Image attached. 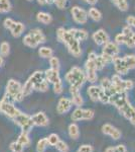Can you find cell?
Instances as JSON below:
<instances>
[{
  "label": "cell",
  "mask_w": 135,
  "mask_h": 152,
  "mask_svg": "<svg viewBox=\"0 0 135 152\" xmlns=\"http://www.w3.org/2000/svg\"><path fill=\"white\" fill-rule=\"evenodd\" d=\"M56 39L58 42L63 43L64 45L67 47L68 51L70 52L71 55H73L74 57L79 58L82 56L83 51L81 48L80 42L76 40L74 37L71 35L70 31L68 29L64 28H58L56 29Z\"/></svg>",
  "instance_id": "6da1fadb"
},
{
  "label": "cell",
  "mask_w": 135,
  "mask_h": 152,
  "mask_svg": "<svg viewBox=\"0 0 135 152\" xmlns=\"http://www.w3.org/2000/svg\"><path fill=\"white\" fill-rule=\"evenodd\" d=\"M65 79L70 84L71 87L77 88L79 90L84 85V83L87 81L85 71L81 69L80 67H78V66H74L66 73Z\"/></svg>",
  "instance_id": "7a4b0ae2"
},
{
  "label": "cell",
  "mask_w": 135,
  "mask_h": 152,
  "mask_svg": "<svg viewBox=\"0 0 135 152\" xmlns=\"http://www.w3.org/2000/svg\"><path fill=\"white\" fill-rule=\"evenodd\" d=\"M45 42H46V37L40 28L31 29L22 39L23 45L30 49L38 48V46L41 45V44H45Z\"/></svg>",
  "instance_id": "3957f363"
},
{
  "label": "cell",
  "mask_w": 135,
  "mask_h": 152,
  "mask_svg": "<svg viewBox=\"0 0 135 152\" xmlns=\"http://www.w3.org/2000/svg\"><path fill=\"white\" fill-rule=\"evenodd\" d=\"M4 96L12 102H22V99H24V95L22 92V85H21V83L15 79H9L6 84V90Z\"/></svg>",
  "instance_id": "277c9868"
},
{
  "label": "cell",
  "mask_w": 135,
  "mask_h": 152,
  "mask_svg": "<svg viewBox=\"0 0 135 152\" xmlns=\"http://www.w3.org/2000/svg\"><path fill=\"white\" fill-rule=\"evenodd\" d=\"M115 43L118 45H125L129 49L135 48V31L129 26H125L122 31L115 36Z\"/></svg>",
  "instance_id": "5b68a950"
},
{
  "label": "cell",
  "mask_w": 135,
  "mask_h": 152,
  "mask_svg": "<svg viewBox=\"0 0 135 152\" xmlns=\"http://www.w3.org/2000/svg\"><path fill=\"white\" fill-rule=\"evenodd\" d=\"M97 67H96L94 61V52H90L88 54V59L85 62V74L86 78L90 83H95L98 79Z\"/></svg>",
  "instance_id": "8992f818"
},
{
  "label": "cell",
  "mask_w": 135,
  "mask_h": 152,
  "mask_svg": "<svg viewBox=\"0 0 135 152\" xmlns=\"http://www.w3.org/2000/svg\"><path fill=\"white\" fill-rule=\"evenodd\" d=\"M102 53L101 55L103 56V58L105 59L107 64L112 63V60L115 57L119 55L120 53V47L117 43L115 42L109 41L107 44H105L104 46H102Z\"/></svg>",
  "instance_id": "52a82bcc"
},
{
  "label": "cell",
  "mask_w": 135,
  "mask_h": 152,
  "mask_svg": "<svg viewBox=\"0 0 135 152\" xmlns=\"http://www.w3.org/2000/svg\"><path fill=\"white\" fill-rule=\"evenodd\" d=\"M3 26L6 29H8L10 31L11 36L13 38H19L22 36V34L25 31V26L20 23V21H15L14 19L10 18H7L4 19Z\"/></svg>",
  "instance_id": "ba28073f"
},
{
  "label": "cell",
  "mask_w": 135,
  "mask_h": 152,
  "mask_svg": "<svg viewBox=\"0 0 135 152\" xmlns=\"http://www.w3.org/2000/svg\"><path fill=\"white\" fill-rule=\"evenodd\" d=\"M111 82L116 92H127L128 90H131L134 86L132 80H124L121 78V75L118 74H114L112 76Z\"/></svg>",
  "instance_id": "9c48e42d"
},
{
  "label": "cell",
  "mask_w": 135,
  "mask_h": 152,
  "mask_svg": "<svg viewBox=\"0 0 135 152\" xmlns=\"http://www.w3.org/2000/svg\"><path fill=\"white\" fill-rule=\"evenodd\" d=\"M0 113L11 118V119H13V118H15L21 114V112L13 104V102H10L9 99H7L5 96L0 102Z\"/></svg>",
  "instance_id": "30bf717a"
},
{
  "label": "cell",
  "mask_w": 135,
  "mask_h": 152,
  "mask_svg": "<svg viewBox=\"0 0 135 152\" xmlns=\"http://www.w3.org/2000/svg\"><path fill=\"white\" fill-rule=\"evenodd\" d=\"M71 15L73 20L78 24H86L88 21V11L85 8L75 5L71 8Z\"/></svg>",
  "instance_id": "8fae6325"
},
{
  "label": "cell",
  "mask_w": 135,
  "mask_h": 152,
  "mask_svg": "<svg viewBox=\"0 0 135 152\" xmlns=\"http://www.w3.org/2000/svg\"><path fill=\"white\" fill-rule=\"evenodd\" d=\"M13 121L15 122L18 126L21 127L22 132L27 133V134L34 126V123H33L32 119H31V116H28V115L23 114V113H21V114L18 115L17 117L13 118Z\"/></svg>",
  "instance_id": "7c38bea8"
},
{
  "label": "cell",
  "mask_w": 135,
  "mask_h": 152,
  "mask_svg": "<svg viewBox=\"0 0 135 152\" xmlns=\"http://www.w3.org/2000/svg\"><path fill=\"white\" fill-rule=\"evenodd\" d=\"M118 110H119L120 114H121L125 119L130 121L131 124L135 125V109L131 105L129 100L127 102H125L122 107H120Z\"/></svg>",
  "instance_id": "4fadbf2b"
},
{
  "label": "cell",
  "mask_w": 135,
  "mask_h": 152,
  "mask_svg": "<svg viewBox=\"0 0 135 152\" xmlns=\"http://www.w3.org/2000/svg\"><path fill=\"white\" fill-rule=\"evenodd\" d=\"M92 39L94 43L98 46H104L110 41V37L105 29L99 28L92 35Z\"/></svg>",
  "instance_id": "5bb4252c"
},
{
  "label": "cell",
  "mask_w": 135,
  "mask_h": 152,
  "mask_svg": "<svg viewBox=\"0 0 135 152\" xmlns=\"http://www.w3.org/2000/svg\"><path fill=\"white\" fill-rule=\"evenodd\" d=\"M112 63H113V65H114V69L116 71V74L125 75V74H127V72L129 71L128 67H127V65L125 64V62L122 57H119V56L115 57L112 60Z\"/></svg>",
  "instance_id": "9a60e30c"
},
{
  "label": "cell",
  "mask_w": 135,
  "mask_h": 152,
  "mask_svg": "<svg viewBox=\"0 0 135 152\" xmlns=\"http://www.w3.org/2000/svg\"><path fill=\"white\" fill-rule=\"evenodd\" d=\"M72 105L73 102L70 99H68V97H62V99H60L58 102V105H56V112L60 115L66 114V113H68L72 109Z\"/></svg>",
  "instance_id": "2e32d148"
},
{
  "label": "cell",
  "mask_w": 135,
  "mask_h": 152,
  "mask_svg": "<svg viewBox=\"0 0 135 152\" xmlns=\"http://www.w3.org/2000/svg\"><path fill=\"white\" fill-rule=\"evenodd\" d=\"M45 77L46 81L48 83H51V84H55V83L62 80L60 76V70L51 69V68L45 71Z\"/></svg>",
  "instance_id": "e0dca14e"
},
{
  "label": "cell",
  "mask_w": 135,
  "mask_h": 152,
  "mask_svg": "<svg viewBox=\"0 0 135 152\" xmlns=\"http://www.w3.org/2000/svg\"><path fill=\"white\" fill-rule=\"evenodd\" d=\"M70 31V34L72 35L76 40H78L81 43V42H84L89 38V34L86 29H83V28H70L68 29Z\"/></svg>",
  "instance_id": "ac0fdd59"
},
{
  "label": "cell",
  "mask_w": 135,
  "mask_h": 152,
  "mask_svg": "<svg viewBox=\"0 0 135 152\" xmlns=\"http://www.w3.org/2000/svg\"><path fill=\"white\" fill-rule=\"evenodd\" d=\"M102 132L105 135H109L110 137H112V138L115 139V140H117V139H119L120 137H121V132H120L118 129L115 128V127H113L112 125H110V124L103 125Z\"/></svg>",
  "instance_id": "d6986e66"
},
{
  "label": "cell",
  "mask_w": 135,
  "mask_h": 152,
  "mask_svg": "<svg viewBox=\"0 0 135 152\" xmlns=\"http://www.w3.org/2000/svg\"><path fill=\"white\" fill-rule=\"evenodd\" d=\"M31 119H32L34 125L40 127H45L48 125V118L45 116V113L40 112L34 114L33 116H31Z\"/></svg>",
  "instance_id": "ffe728a7"
},
{
  "label": "cell",
  "mask_w": 135,
  "mask_h": 152,
  "mask_svg": "<svg viewBox=\"0 0 135 152\" xmlns=\"http://www.w3.org/2000/svg\"><path fill=\"white\" fill-rule=\"evenodd\" d=\"M70 92L72 94V102L73 104L77 105L78 107H81L84 104V99H83L82 95L80 94V90L77 89V88H74L70 86Z\"/></svg>",
  "instance_id": "44dd1931"
},
{
  "label": "cell",
  "mask_w": 135,
  "mask_h": 152,
  "mask_svg": "<svg viewBox=\"0 0 135 152\" xmlns=\"http://www.w3.org/2000/svg\"><path fill=\"white\" fill-rule=\"evenodd\" d=\"M102 87L100 86H98V85H91V86L88 87V90H87V92H88V94H89V96H90V99L93 100V102H98L99 100V97H100V94H101V92H102Z\"/></svg>",
  "instance_id": "7402d4cb"
},
{
  "label": "cell",
  "mask_w": 135,
  "mask_h": 152,
  "mask_svg": "<svg viewBox=\"0 0 135 152\" xmlns=\"http://www.w3.org/2000/svg\"><path fill=\"white\" fill-rule=\"evenodd\" d=\"M88 18H90L95 23H99L102 19V12L95 6H92L88 10Z\"/></svg>",
  "instance_id": "603a6c76"
},
{
  "label": "cell",
  "mask_w": 135,
  "mask_h": 152,
  "mask_svg": "<svg viewBox=\"0 0 135 152\" xmlns=\"http://www.w3.org/2000/svg\"><path fill=\"white\" fill-rule=\"evenodd\" d=\"M36 20L43 24H50L53 21V16L45 11H40L36 14Z\"/></svg>",
  "instance_id": "cb8c5ba5"
},
{
  "label": "cell",
  "mask_w": 135,
  "mask_h": 152,
  "mask_svg": "<svg viewBox=\"0 0 135 152\" xmlns=\"http://www.w3.org/2000/svg\"><path fill=\"white\" fill-rule=\"evenodd\" d=\"M28 79L33 83V85L38 84V83L43 81V80L45 79V72H43V71H40V70L35 71V72H33L32 74H31V76L28 78Z\"/></svg>",
  "instance_id": "d4e9b609"
},
{
  "label": "cell",
  "mask_w": 135,
  "mask_h": 152,
  "mask_svg": "<svg viewBox=\"0 0 135 152\" xmlns=\"http://www.w3.org/2000/svg\"><path fill=\"white\" fill-rule=\"evenodd\" d=\"M38 56L43 59H50L53 56V50L51 47H40L38 49Z\"/></svg>",
  "instance_id": "484cf974"
},
{
  "label": "cell",
  "mask_w": 135,
  "mask_h": 152,
  "mask_svg": "<svg viewBox=\"0 0 135 152\" xmlns=\"http://www.w3.org/2000/svg\"><path fill=\"white\" fill-rule=\"evenodd\" d=\"M12 9L10 0H0V13H8Z\"/></svg>",
  "instance_id": "4316f807"
},
{
  "label": "cell",
  "mask_w": 135,
  "mask_h": 152,
  "mask_svg": "<svg viewBox=\"0 0 135 152\" xmlns=\"http://www.w3.org/2000/svg\"><path fill=\"white\" fill-rule=\"evenodd\" d=\"M125 62V64L127 65L129 70L135 69V55L134 54H129V55H125L124 57H122Z\"/></svg>",
  "instance_id": "83f0119b"
},
{
  "label": "cell",
  "mask_w": 135,
  "mask_h": 152,
  "mask_svg": "<svg viewBox=\"0 0 135 152\" xmlns=\"http://www.w3.org/2000/svg\"><path fill=\"white\" fill-rule=\"evenodd\" d=\"M9 54H10V45H9L8 42L3 41L0 44V55L3 58L8 57Z\"/></svg>",
  "instance_id": "f1b7e54d"
},
{
  "label": "cell",
  "mask_w": 135,
  "mask_h": 152,
  "mask_svg": "<svg viewBox=\"0 0 135 152\" xmlns=\"http://www.w3.org/2000/svg\"><path fill=\"white\" fill-rule=\"evenodd\" d=\"M34 90V85L33 83L30 81L29 79H27L25 81V83L22 85V92H23V95L24 97L27 96V95H29Z\"/></svg>",
  "instance_id": "f546056e"
},
{
  "label": "cell",
  "mask_w": 135,
  "mask_h": 152,
  "mask_svg": "<svg viewBox=\"0 0 135 152\" xmlns=\"http://www.w3.org/2000/svg\"><path fill=\"white\" fill-rule=\"evenodd\" d=\"M114 5L121 11H127L129 8V4L127 0H112Z\"/></svg>",
  "instance_id": "4dcf8cb0"
},
{
  "label": "cell",
  "mask_w": 135,
  "mask_h": 152,
  "mask_svg": "<svg viewBox=\"0 0 135 152\" xmlns=\"http://www.w3.org/2000/svg\"><path fill=\"white\" fill-rule=\"evenodd\" d=\"M72 120L73 121H81V120H84V109L82 107H77L72 114Z\"/></svg>",
  "instance_id": "1f68e13d"
},
{
  "label": "cell",
  "mask_w": 135,
  "mask_h": 152,
  "mask_svg": "<svg viewBox=\"0 0 135 152\" xmlns=\"http://www.w3.org/2000/svg\"><path fill=\"white\" fill-rule=\"evenodd\" d=\"M69 135H70L71 138L77 139L80 135L79 127H78L76 124H71L70 126H69Z\"/></svg>",
  "instance_id": "d6a6232c"
},
{
  "label": "cell",
  "mask_w": 135,
  "mask_h": 152,
  "mask_svg": "<svg viewBox=\"0 0 135 152\" xmlns=\"http://www.w3.org/2000/svg\"><path fill=\"white\" fill-rule=\"evenodd\" d=\"M48 84H50V83L45 79L43 81L34 85V90H38V91H40V92H45L48 90Z\"/></svg>",
  "instance_id": "836d02e7"
},
{
  "label": "cell",
  "mask_w": 135,
  "mask_h": 152,
  "mask_svg": "<svg viewBox=\"0 0 135 152\" xmlns=\"http://www.w3.org/2000/svg\"><path fill=\"white\" fill-rule=\"evenodd\" d=\"M48 146V138L40 139V140L38 141V146H36V150H38V152H45Z\"/></svg>",
  "instance_id": "e575fe53"
},
{
  "label": "cell",
  "mask_w": 135,
  "mask_h": 152,
  "mask_svg": "<svg viewBox=\"0 0 135 152\" xmlns=\"http://www.w3.org/2000/svg\"><path fill=\"white\" fill-rule=\"evenodd\" d=\"M48 61H50V66H51V69L60 70L61 63H60V60H58V57H56V56H53V57H51L50 59H48Z\"/></svg>",
  "instance_id": "d590c367"
},
{
  "label": "cell",
  "mask_w": 135,
  "mask_h": 152,
  "mask_svg": "<svg viewBox=\"0 0 135 152\" xmlns=\"http://www.w3.org/2000/svg\"><path fill=\"white\" fill-rule=\"evenodd\" d=\"M17 141H18L22 146L29 145V138H28V136H27V133H24V132H22V133L19 135Z\"/></svg>",
  "instance_id": "8d00e7d4"
},
{
  "label": "cell",
  "mask_w": 135,
  "mask_h": 152,
  "mask_svg": "<svg viewBox=\"0 0 135 152\" xmlns=\"http://www.w3.org/2000/svg\"><path fill=\"white\" fill-rule=\"evenodd\" d=\"M23 147L24 146L21 145L18 141L12 142V143L10 144V149L12 150V152H22L23 151Z\"/></svg>",
  "instance_id": "74e56055"
},
{
  "label": "cell",
  "mask_w": 135,
  "mask_h": 152,
  "mask_svg": "<svg viewBox=\"0 0 135 152\" xmlns=\"http://www.w3.org/2000/svg\"><path fill=\"white\" fill-rule=\"evenodd\" d=\"M56 147L60 152H68L69 151V147L67 144L65 143L64 141H58V143L56 144Z\"/></svg>",
  "instance_id": "f35d334b"
},
{
  "label": "cell",
  "mask_w": 135,
  "mask_h": 152,
  "mask_svg": "<svg viewBox=\"0 0 135 152\" xmlns=\"http://www.w3.org/2000/svg\"><path fill=\"white\" fill-rule=\"evenodd\" d=\"M100 86L102 87V89H108L112 86V82H111V79H108V78H102L101 80V83H100Z\"/></svg>",
  "instance_id": "ab89813d"
},
{
  "label": "cell",
  "mask_w": 135,
  "mask_h": 152,
  "mask_svg": "<svg viewBox=\"0 0 135 152\" xmlns=\"http://www.w3.org/2000/svg\"><path fill=\"white\" fill-rule=\"evenodd\" d=\"M53 91H55V94H62L63 90H64V85H63L62 80L55 83V84H53Z\"/></svg>",
  "instance_id": "60d3db41"
},
{
  "label": "cell",
  "mask_w": 135,
  "mask_h": 152,
  "mask_svg": "<svg viewBox=\"0 0 135 152\" xmlns=\"http://www.w3.org/2000/svg\"><path fill=\"white\" fill-rule=\"evenodd\" d=\"M48 144L50 145H53V146H56V144L60 141V138L56 134H51L48 138Z\"/></svg>",
  "instance_id": "b9f144b4"
},
{
  "label": "cell",
  "mask_w": 135,
  "mask_h": 152,
  "mask_svg": "<svg viewBox=\"0 0 135 152\" xmlns=\"http://www.w3.org/2000/svg\"><path fill=\"white\" fill-rule=\"evenodd\" d=\"M67 1L68 0H53V4H55L58 9L63 10V9H65L66 6H67Z\"/></svg>",
  "instance_id": "7bdbcfd3"
},
{
  "label": "cell",
  "mask_w": 135,
  "mask_h": 152,
  "mask_svg": "<svg viewBox=\"0 0 135 152\" xmlns=\"http://www.w3.org/2000/svg\"><path fill=\"white\" fill-rule=\"evenodd\" d=\"M126 24L130 28H135V15H128L126 18Z\"/></svg>",
  "instance_id": "ee69618b"
},
{
  "label": "cell",
  "mask_w": 135,
  "mask_h": 152,
  "mask_svg": "<svg viewBox=\"0 0 135 152\" xmlns=\"http://www.w3.org/2000/svg\"><path fill=\"white\" fill-rule=\"evenodd\" d=\"M94 118V112L92 110H84V120H92Z\"/></svg>",
  "instance_id": "f6af8a7d"
},
{
  "label": "cell",
  "mask_w": 135,
  "mask_h": 152,
  "mask_svg": "<svg viewBox=\"0 0 135 152\" xmlns=\"http://www.w3.org/2000/svg\"><path fill=\"white\" fill-rule=\"evenodd\" d=\"M77 152H93V148L90 145H83L78 149Z\"/></svg>",
  "instance_id": "bcb514c9"
},
{
  "label": "cell",
  "mask_w": 135,
  "mask_h": 152,
  "mask_svg": "<svg viewBox=\"0 0 135 152\" xmlns=\"http://www.w3.org/2000/svg\"><path fill=\"white\" fill-rule=\"evenodd\" d=\"M36 1L40 5H51V4H53V0H36Z\"/></svg>",
  "instance_id": "7dc6e473"
},
{
  "label": "cell",
  "mask_w": 135,
  "mask_h": 152,
  "mask_svg": "<svg viewBox=\"0 0 135 152\" xmlns=\"http://www.w3.org/2000/svg\"><path fill=\"white\" fill-rule=\"evenodd\" d=\"M114 152H126V148L123 145H118L114 147Z\"/></svg>",
  "instance_id": "c3c4849f"
},
{
  "label": "cell",
  "mask_w": 135,
  "mask_h": 152,
  "mask_svg": "<svg viewBox=\"0 0 135 152\" xmlns=\"http://www.w3.org/2000/svg\"><path fill=\"white\" fill-rule=\"evenodd\" d=\"M83 1L85 2V3H87V4H89V5H92V6H94L96 3L98 2V0H83Z\"/></svg>",
  "instance_id": "681fc988"
},
{
  "label": "cell",
  "mask_w": 135,
  "mask_h": 152,
  "mask_svg": "<svg viewBox=\"0 0 135 152\" xmlns=\"http://www.w3.org/2000/svg\"><path fill=\"white\" fill-rule=\"evenodd\" d=\"M105 152H114V147H108Z\"/></svg>",
  "instance_id": "f907efd6"
},
{
  "label": "cell",
  "mask_w": 135,
  "mask_h": 152,
  "mask_svg": "<svg viewBox=\"0 0 135 152\" xmlns=\"http://www.w3.org/2000/svg\"><path fill=\"white\" fill-rule=\"evenodd\" d=\"M3 64H4V58L2 57L1 55H0V67H1V66L3 65Z\"/></svg>",
  "instance_id": "816d5d0a"
},
{
  "label": "cell",
  "mask_w": 135,
  "mask_h": 152,
  "mask_svg": "<svg viewBox=\"0 0 135 152\" xmlns=\"http://www.w3.org/2000/svg\"><path fill=\"white\" fill-rule=\"evenodd\" d=\"M27 1H29V2H30V1H32V0H27Z\"/></svg>",
  "instance_id": "f5cc1de1"
}]
</instances>
